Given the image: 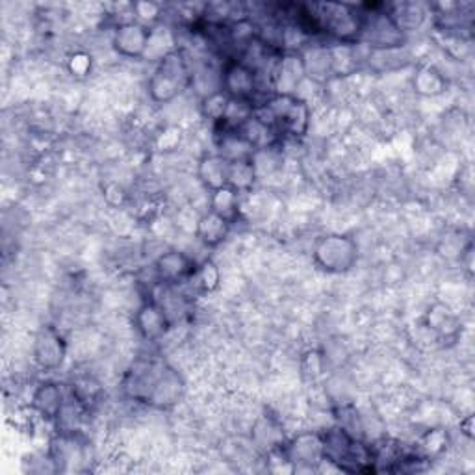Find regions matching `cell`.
I'll list each match as a JSON object with an SVG mask.
<instances>
[{
	"label": "cell",
	"mask_w": 475,
	"mask_h": 475,
	"mask_svg": "<svg viewBox=\"0 0 475 475\" xmlns=\"http://www.w3.org/2000/svg\"><path fill=\"white\" fill-rule=\"evenodd\" d=\"M192 81L194 75L185 51L171 49L160 58L149 79L147 88L155 102L166 104L175 100L185 90H188Z\"/></svg>",
	"instance_id": "cell-4"
},
{
	"label": "cell",
	"mask_w": 475,
	"mask_h": 475,
	"mask_svg": "<svg viewBox=\"0 0 475 475\" xmlns=\"http://www.w3.org/2000/svg\"><path fill=\"white\" fill-rule=\"evenodd\" d=\"M65 353H67L65 340L54 327L47 325L40 328V333L33 338L32 355H33V362L38 364L42 370H58L65 358Z\"/></svg>",
	"instance_id": "cell-9"
},
{
	"label": "cell",
	"mask_w": 475,
	"mask_h": 475,
	"mask_svg": "<svg viewBox=\"0 0 475 475\" xmlns=\"http://www.w3.org/2000/svg\"><path fill=\"white\" fill-rule=\"evenodd\" d=\"M210 210L217 212L219 215L227 217L229 222L233 223L236 214H238V192L229 188V186L212 192V195H210Z\"/></svg>",
	"instance_id": "cell-19"
},
{
	"label": "cell",
	"mask_w": 475,
	"mask_h": 475,
	"mask_svg": "<svg viewBox=\"0 0 475 475\" xmlns=\"http://www.w3.org/2000/svg\"><path fill=\"white\" fill-rule=\"evenodd\" d=\"M323 461H328L344 471H374V450L360 438L349 434L344 427L328 429L321 434Z\"/></svg>",
	"instance_id": "cell-3"
},
{
	"label": "cell",
	"mask_w": 475,
	"mask_h": 475,
	"mask_svg": "<svg viewBox=\"0 0 475 475\" xmlns=\"http://www.w3.org/2000/svg\"><path fill=\"white\" fill-rule=\"evenodd\" d=\"M314 262L327 273H346L358 261V247L351 236L327 234L314 245Z\"/></svg>",
	"instance_id": "cell-5"
},
{
	"label": "cell",
	"mask_w": 475,
	"mask_h": 475,
	"mask_svg": "<svg viewBox=\"0 0 475 475\" xmlns=\"http://www.w3.org/2000/svg\"><path fill=\"white\" fill-rule=\"evenodd\" d=\"M155 271L162 284H178L188 279H194L197 266L186 252L167 251V252H162L157 259Z\"/></svg>",
	"instance_id": "cell-10"
},
{
	"label": "cell",
	"mask_w": 475,
	"mask_h": 475,
	"mask_svg": "<svg viewBox=\"0 0 475 475\" xmlns=\"http://www.w3.org/2000/svg\"><path fill=\"white\" fill-rule=\"evenodd\" d=\"M286 455L291 462L301 464H316L323 461V441L321 434L303 432L296 436L286 448Z\"/></svg>",
	"instance_id": "cell-13"
},
{
	"label": "cell",
	"mask_w": 475,
	"mask_h": 475,
	"mask_svg": "<svg viewBox=\"0 0 475 475\" xmlns=\"http://www.w3.org/2000/svg\"><path fill=\"white\" fill-rule=\"evenodd\" d=\"M194 279L203 291H214L219 286V280H222V273H219V268L212 261H204L197 268Z\"/></svg>",
	"instance_id": "cell-21"
},
{
	"label": "cell",
	"mask_w": 475,
	"mask_h": 475,
	"mask_svg": "<svg viewBox=\"0 0 475 475\" xmlns=\"http://www.w3.org/2000/svg\"><path fill=\"white\" fill-rule=\"evenodd\" d=\"M151 38L153 33L149 26H145L139 21H123L114 30L112 45L121 56L139 60L147 54L151 47Z\"/></svg>",
	"instance_id": "cell-8"
},
{
	"label": "cell",
	"mask_w": 475,
	"mask_h": 475,
	"mask_svg": "<svg viewBox=\"0 0 475 475\" xmlns=\"http://www.w3.org/2000/svg\"><path fill=\"white\" fill-rule=\"evenodd\" d=\"M277 136L299 138L310 125V108L296 93H275L262 106L254 109Z\"/></svg>",
	"instance_id": "cell-2"
},
{
	"label": "cell",
	"mask_w": 475,
	"mask_h": 475,
	"mask_svg": "<svg viewBox=\"0 0 475 475\" xmlns=\"http://www.w3.org/2000/svg\"><path fill=\"white\" fill-rule=\"evenodd\" d=\"M134 325L145 340H158L171 327V318L160 303L147 301L138 309L134 316Z\"/></svg>",
	"instance_id": "cell-11"
},
{
	"label": "cell",
	"mask_w": 475,
	"mask_h": 475,
	"mask_svg": "<svg viewBox=\"0 0 475 475\" xmlns=\"http://www.w3.org/2000/svg\"><path fill=\"white\" fill-rule=\"evenodd\" d=\"M358 42L372 47V51H395L404 47L405 33L397 28L394 19L381 8L372 10V14H362V28Z\"/></svg>",
	"instance_id": "cell-6"
},
{
	"label": "cell",
	"mask_w": 475,
	"mask_h": 475,
	"mask_svg": "<svg viewBox=\"0 0 475 475\" xmlns=\"http://www.w3.org/2000/svg\"><path fill=\"white\" fill-rule=\"evenodd\" d=\"M231 222L227 217L219 215L214 210H208L203 214L197 222V238L206 245V247H217L225 238L229 236L231 231Z\"/></svg>",
	"instance_id": "cell-15"
},
{
	"label": "cell",
	"mask_w": 475,
	"mask_h": 475,
	"mask_svg": "<svg viewBox=\"0 0 475 475\" xmlns=\"http://www.w3.org/2000/svg\"><path fill=\"white\" fill-rule=\"evenodd\" d=\"M91 69V58L84 52H77L69 60V71L77 77H86Z\"/></svg>",
	"instance_id": "cell-22"
},
{
	"label": "cell",
	"mask_w": 475,
	"mask_h": 475,
	"mask_svg": "<svg viewBox=\"0 0 475 475\" xmlns=\"http://www.w3.org/2000/svg\"><path fill=\"white\" fill-rule=\"evenodd\" d=\"M299 58L305 75L314 81H325L328 75H333L337 67V54L333 49L327 47H310Z\"/></svg>",
	"instance_id": "cell-14"
},
{
	"label": "cell",
	"mask_w": 475,
	"mask_h": 475,
	"mask_svg": "<svg viewBox=\"0 0 475 475\" xmlns=\"http://www.w3.org/2000/svg\"><path fill=\"white\" fill-rule=\"evenodd\" d=\"M231 160L222 155H208L199 162V176L210 192L229 186Z\"/></svg>",
	"instance_id": "cell-16"
},
{
	"label": "cell",
	"mask_w": 475,
	"mask_h": 475,
	"mask_svg": "<svg viewBox=\"0 0 475 475\" xmlns=\"http://www.w3.org/2000/svg\"><path fill=\"white\" fill-rule=\"evenodd\" d=\"M261 77L247 62L243 60H229L223 67L222 75V90L233 99L240 102L251 104L254 95L259 93Z\"/></svg>",
	"instance_id": "cell-7"
},
{
	"label": "cell",
	"mask_w": 475,
	"mask_h": 475,
	"mask_svg": "<svg viewBox=\"0 0 475 475\" xmlns=\"http://www.w3.org/2000/svg\"><path fill=\"white\" fill-rule=\"evenodd\" d=\"M65 407V397L56 383H42L32 394V409L42 414L45 420H58L62 409Z\"/></svg>",
	"instance_id": "cell-12"
},
{
	"label": "cell",
	"mask_w": 475,
	"mask_h": 475,
	"mask_svg": "<svg viewBox=\"0 0 475 475\" xmlns=\"http://www.w3.org/2000/svg\"><path fill=\"white\" fill-rule=\"evenodd\" d=\"M125 390L139 404H147L157 409H169L185 392V383L167 362L141 358L134 362L132 370L127 374Z\"/></svg>",
	"instance_id": "cell-1"
},
{
	"label": "cell",
	"mask_w": 475,
	"mask_h": 475,
	"mask_svg": "<svg viewBox=\"0 0 475 475\" xmlns=\"http://www.w3.org/2000/svg\"><path fill=\"white\" fill-rule=\"evenodd\" d=\"M414 90L423 95V97H434V95H441L444 93L448 81L442 75L441 71H438L434 65H422L418 67L416 75H414Z\"/></svg>",
	"instance_id": "cell-17"
},
{
	"label": "cell",
	"mask_w": 475,
	"mask_h": 475,
	"mask_svg": "<svg viewBox=\"0 0 475 475\" xmlns=\"http://www.w3.org/2000/svg\"><path fill=\"white\" fill-rule=\"evenodd\" d=\"M388 14L404 33L416 30L425 21V12L416 5H394L390 6Z\"/></svg>",
	"instance_id": "cell-18"
},
{
	"label": "cell",
	"mask_w": 475,
	"mask_h": 475,
	"mask_svg": "<svg viewBox=\"0 0 475 475\" xmlns=\"http://www.w3.org/2000/svg\"><path fill=\"white\" fill-rule=\"evenodd\" d=\"M229 108H231V97L223 91V90H219V91H212L206 95V99L203 100V112L208 119L219 123V121H223L227 118V112H229Z\"/></svg>",
	"instance_id": "cell-20"
}]
</instances>
